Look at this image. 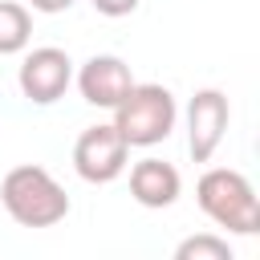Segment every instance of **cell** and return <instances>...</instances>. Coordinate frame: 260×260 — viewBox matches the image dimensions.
Returning a JSON list of instances; mask_svg holds the SVG:
<instances>
[{
  "label": "cell",
  "mask_w": 260,
  "mask_h": 260,
  "mask_svg": "<svg viewBox=\"0 0 260 260\" xmlns=\"http://www.w3.org/2000/svg\"><path fill=\"white\" fill-rule=\"evenodd\" d=\"M0 203L20 228H53L69 215L65 187L37 162H20L0 179Z\"/></svg>",
  "instance_id": "1"
},
{
  "label": "cell",
  "mask_w": 260,
  "mask_h": 260,
  "mask_svg": "<svg viewBox=\"0 0 260 260\" xmlns=\"http://www.w3.org/2000/svg\"><path fill=\"white\" fill-rule=\"evenodd\" d=\"M126 158H130V146H126V138L118 134L114 122L85 126L73 142V171L85 183H114L130 167Z\"/></svg>",
  "instance_id": "4"
},
{
  "label": "cell",
  "mask_w": 260,
  "mask_h": 260,
  "mask_svg": "<svg viewBox=\"0 0 260 260\" xmlns=\"http://www.w3.org/2000/svg\"><path fill=\"white\" fill-rule=\"evenodd\" d=\"M183 191V175L162 158H138L130 167V195L142 207H171Z\"/></svg>",
  "instance_id": "8"
},
{
  "label": "cell",
  "mask_w": 260,
  "mask_h": 260,
  "mask_svg": "<svg viewBox=\"0 0 260 260\" xmlns=\"http://www.w3.org/2000/svg\"><path fill=\"white\" fill-rule=\"evenodd\" d=\"M175 118H179L175 93L167 85H154V81H142V85L134 81L130 93L114 106V126L126 138V146H154V142H162L175 130Z\"/></svg>",
  "instance_id": "3"
},
{
  "label": "cell",
  "mask_w": 260,
  "mask_h": 260,
  "mask_svg": "<svg viewBox=\"0 0 260 260\" xmlns=\"http://www.w3.org/2000/svg\"><path fill=\"white\" fill-rule=\"evenodd\" d=\"M32 37V12L16 0H0V57L24 53Z\"/></svg>",
  "instance_id": "9"
},
{
  "label": "cell",
  "mask_w": 260,
  "mask_h": 260,
  "mask_svg": "<svg viewBox=\"0 0 260 260\" xmlns=\"http://www.w3.org/2000/svg\"><path fill=\"white\" fill-rule=\"evenodd\" d=\"M228 118H232V106H228V93L207 85V89H195L191 106H187V150L195 162H207L223 134H228Z\"/></svg>",
  "instance_id": "6"
},
{
  "label": "cell",
  "mask_w": 260,
  "mask_h": 260,
  "mask_svg": "<svg viewBox=\"0 0 260 260\" xmlns=\"http://www.w3.org/2000/svg\"><path fill=\"white\" fill-rule=\"evenodd\" d=\"M77 0H28V8L32 12H49V16H57V12H69Z\"/></svg>",
  "instance_id": "12"
},
{
  "label": "cell",
  "mask_w": 260,
  "mask_h": 260,
  "mask_svg": "<svg viewBox=\"0 0 260 260\" xmlns=\"http://www.w3.org/2000/svg\"><path fill=\"white\" fill-rule=\"evenodd\" d=\"M195 199L203 207V215L215 228H228L236 236H256L260 232V199L252 191V183L232 171V167H211L199 175L195 183Z\"/></svg>",
  "instance_id": "2"
},
{
  "label": "cell",
  "mask_w": 260,
  "mask_h": 260,
  "mask_svg": "<svg viewBox=\"0 0 260 260\" xmlns=\"http://www.w3.org/2000/svg\"><path fill=\"white\" fill-rule=\"evenodd\" d=\"M89 4H93L102 16H130L142 0H89Z\"/></svg>",
  "instance_id": "11"
},
{
  "label": "cell",
  "mask_w": 260,
  "mask_h": 260,
  "mask_svg": "<svg viewBox=\"0 0 260 260\" xmlns=\"http://www.w3.org/2000/svg\"><path fill=\"white\" fill-rule=\"evenodd\" d=\"M175 260H232V244L223 236H187L179 248H175Z\"/></svg>",
  "instance_id": "10"
},
{
  "label": "cell",
  "mask_w": 260,
  "mask_h": 260,
  "mask_svg": "<svg viewBox=\"0 0 260 260\" xmlns=\"http://www.w3.org/2000/svg\"><path fill=\"white\" fill-rule=\"evenodd\" d=\"M16 85L32 106H53L65 98V89L73 85V61L65 49L57 45H41L32 53H24L20 69H16Z\"/></svg>",
  "instance_id": "5"
},
{
  "label": "cell",
  "mask_w": 260,
  "mask_h": 260,
  "mask_svg": "<svg viewBox=\"0 0 260 260\" xmlns=\"http://www.w3.org/2000/svg\"><path fill=\"white\" fill-rule=\"evenodd\" d=\"M73 81H77V89H81V98H85L89 106L114 110V106L130 93L134 73H130V65H126L122 57H114V53H93V57L77 69Z\"/></svg>",
  "instance_id": "7"
}]
</instances>
